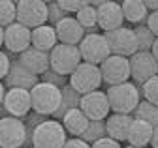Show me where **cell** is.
Segmentation results:
<instances>
[{
    "mask_svg": "<svg viewBox=\"0 0 158 148\" xmlns=\"http://www.w3.org/2000/svg\"><path fill=\"white\" fill-rule=\"evenodd\" d=\"M152 133H154V127L143 120H135L132 122V127H130V133H128V144L132 146H139V148H145L151 144V139H152Z\"/></svg>",
    "mask_w": 158,
    "mask_h": 148,
    "instance_id": "cell-22",
    "label": "cell"
},
{
    "mask_svg": "<svg viewBox=\"0 0 158 148\" xmlns=\"http://www.w3.org/2000/svg\"><path fill=\"white\" fill-rule=\"evenodd\" d=\"M56 4H58V8L68 15V13H77L79 10L87 4V0H58Z\"/></svg>",
    "mask_w": 158,
    "mask_h": 148,
    "instance_id": "cell-33",
    "label": "cell"
},
{
    "mask_svg": "<svg viewBox=\"0 0 158 148\" xmlns=\"http://www.w3.org/2000/svg\"><path fill=\"white\" fill-rule=\"evenodd\" d=\"M134 116L132 115H117L111 113L106 118V133L109 139L117 141V142H124L128 141V133H130V127H132Z\"/></svg>",
    "mask_w": 158,
    "mask_h": 148,
    "instance_id": "cell-18",
    "label": "cell"
},
{
    "mask_svg": "<svg viewBox=\"0 0 158 148\" xmlns=\"http://www.w3.org/2000/svg\"><path fill=\"white\" fill-rule=\"evenodd\" d=\"M4 96H6V86H4L2 81H0V107H2V103H4Z\"/></svg>",
    "mask_w": 158,
    "mask_h": 148,
    "instance_id": "cell-40",
    "label": "cell"
},
{
    "mask_svg": "<svg viewBox=\"0 0 158 148\" xmlns=\"http://www.w3.org/2000/svg\"><path fill=\"white\" fill-rule=\"evenodd\" d=\"M151 53H152V56H154V60L158 62V38L154 40V45H152V49H151Z\"/></svg>",
    "mask_w": 158,
    "mask_h": 148,
    "instance_id": "cell-41",
    "label": "cell"
},
{
    "mask_svg": "<svg viewBox=\"0 0 158 148\" xmlns=\"http://www.w3.org/2000/svg\"><path fill=\"white\" fill-rule=\"evenodd\" d=\"M134 34H135V41H137V51H151L152 49L156 38L145 25L134 26Z\"/></svg>",
    "mask_w": 158,
    "mask_h": 148,
    "instance_id": "cell-27",
    "label": "cell"
},
{
    "mask_svg": "<svg viewBox=\"0 0 158 148\" xmlns=\"http://www.w3.org/2000/svg\"><path fill=\"white\" fill-rule=\"evenodd\" d=\"M143 2H145L149 13H151V11H158V0H143Z\"/></svg>",
    "mask_w": 158,
    "mask_h": 148,
    "instance_id": "cell-38",
    "label": "cell"
},
{
    "mask_svg": "<svg viewBox=\"0 0 158 148\" xmlns=\"http://www.w3.org/2000/svg\"><path fill=\"white\" fill-rule=\"evenodd\" d=\"M102 73H100V66L94 64H87L81 62L77 66V69L68 77V84L77 92L79 96L90 94V92H96L102 86Z\"/></svg>",
    "mask_w": 158,
    "mask_h": 148,
    "instance_id": "cell-4",
    "label": "cell"
},
{
    "mask_svg": "<svg viewBox=\"0 0 158 148\" xmlns=\"http://www.w3.org/2000/svg\"><path fill=\"white\" fill-rule=\"evenodd\" d=\"M132 116L135 120H143V122L151 124L152 127H156L158 126V107L152 105V103H149V101H145V99H141L139 105L135 107Z\"/></svg>",
    "mask_w": 158,
    "mask_h": 148,
    "instance_id": "cell-26",
    "label": "cell"
},
{
    "mask_svg": "<svg viewBox=\"0 0 158 148\" xmlns=\"http://www.w3.org/2000/svg\"><path fill=\"white\" fill-rule=\"evenodd\" d=\"M79 53H81V60L87 64L100 66L107 56H109V45L106 41L104 34H85L83 41L79 43Z\"/></svg>",
    "mask_w": 158,
    "mask_h": 148,
    "instance_id": "cell-9",
    "label": "cell"
},
{
    "mask_svg": "<svg viewBox=\"0 0 158 148\" xmlns=\"http://www.w3.org/2000/svg\"><path fill=\"white\" fill-rule=\"evenodd\" d=\"M141 96L145 101L158 107V75L149 79L145 84H141Z\"/></svg>",
    "mask_w": 158,
    "mask_h": 148,
    "instance_id": "cell-30",
    "label": "cell"
},
{
    "mask_svg": "<svg viewBox=\"0 0 158 148\" xmlns=\"http://www.w3.org/2000/svg\"><path fill=\"white\" fill-rule=\"evenodd\" d=\"M60 124L64 126L66 133H70V135H73V137H81V135L85 133V129L89 127L90 120L85 116V113H83V111L77 107V109H72V111H68V113L62 116Z\"/></svg>",
    "mask_w": 158,
    "mask_h": 148,
    "instance_id": "cell-21",
    "label": "cell"
},
{
    "mask_svg": "<svg viewBox=\"0 0 158 148\" xmlns=\"http://www.w3.org/2000/svg\"><path fill=\"white\" fill-rule=\"evenodd\" d=\"M107 99H109V109L111 113L117 115H134L135 107L141 101V90L134 83H123L107 88Z\"/></svg>",
    "mask_w": 158,
    "mask_h": 148,
    "instance_id": "cell-1",
    "label": "cell"
},
{
    "mask_svg": "<svg viewBox=\"0 0 158 148\" xmlns=\"http://www.w3.org/2000/svg\"><path fill=\"white\" fill-rule=\"evenodd\" d=\"M66 141L64 126L53 118H45L42 124H38L32 133V148H64Z\"/></svg>",
    "mask_w": 158,
    "mask_h": 148,
    "instance_id": "cell-3",
    "label": "cell"
},
{
    "mask_svg": "<svg viewBox=\"0 0 158 148\" xmlns=\"http://www.w3.org/2000/svg\"><path fill=\"white\" fill-rule=\"evenodd\" d=\"M27 144L25 120L2 116L0 118V148H23Z\"/></svg>",
    "mask_w": 158,
    "mask_h": 148,
    "instance_id": "cell-8",
    "label": "cell"
},
{
    "mask_svg": "<svg viewBox=\"0 0 158 148\" xmlns=\"http://www.w3.org/2000/svg\"><path fill=\"white\" fill-rule=\"evenodd\" d=\"M66 17H68V15H66L60 8H58L56 2H47V25L56 26L62 19H66Z\"/></svg>",
    "mask_w": 158,
    "mask_h": 148,
    "instance_id": "cell-31",
    "label": "cell"
},
{
    "mask_svg": "<svg viewBox=\"0 0 158 148\" xmlns=\"http://www.w3.org/2000/svg\"><path fill=\"white\" fill-rule=\"evenodd\" d=\"M90 148H123V146H121V142H117L109 137H104L100 141H96L94 144H90Z\"/></svg>",
    "mask_w": 158,
    "mask_h": 148,
    "instance_id": "cell-36",
    "label": "cell"
},
{
    "mask_svg": "<svg viewBox=\"0 0 158 148\" xmlns=\"http://www.w3.org/2000/svg\"><path fill=\"white\" fill-rule=\"evenodd\" d=\"M56 45H58V38H56L55 26L44 25V26H38L32 30L30 47H34L38 51H44V53H51Z\"/></svg>",
    "mask_w": 158,
    "mask_h": 148,
    "instance_id": "cell-20",
    "label": "cell"
},
{
    "mask_svg": "<svg viewBox=\"0 0 158 148\" xmlns=\"http://www.w3.org/2000/svg\"><path fill=\"white\" fill-rule=\"evenodd\" d=\"M40 81L42 83H49V84H55L58 88H62L68 84V77H62V75H58V73H55L53 69H47L42 77H40Z\"/></svg>",
    "mask_w": 158,
    "mask_h": 148,
    "instance_id": "cell-32",
    "label": "cell"
},
{
    "mask_svg": "<svg viewBox=\"0 0 158 148\" xmlns=\"http://www.w3.org/2000/svg\"><path fill=\"white\" fill-rule=\"evenodd\" d=\"M104 137H107V133H106V120H102V122H90L89 127L85 129V133L81 135V139L85 142H89V144H94L96 141H100Z\"/></svg>",
    "mask_w": 158,
    "mask_h": 148,
    "instance_id": "cell-29",
    "label": "cell"
},
{
    "mask_svg": "<svg viewBox=\"0 0 158 148\" xmlns=\"http://www.w3.org/2000/svg\"><path fill=\"white\" fill-rule=\"evenodd\" d=\"M145 26L154 34V38H158V11H151L147 21H145Z\"/></svg>",
    "mask_w": 158,
    "mask_h": 148,
    "instance_id": "cell-35",
    "label": "cell"
},
{
    "mask_svg": "<svg viewBox=\"0 0 158 148\" xmlns=\"http://www.w3.org/2000/svg\"><path fill=\"white\" fill-rule=\"evenodd\" d=\"M96 11H98V28H102L104 32H111L121 28L124 23L123 17V8L118 2H109V0H104V2H90Z\"/></svg>",
    "mask_w": 158,
    "mask_h": 148,
    "instance_id": "cell-14",
    "label": "cell"
},
{
    "mask_svg": "<svg viewBox=\"0 0 158 148\" xmlns=\"http://www.w3.org/2000/svg\"><path fill=\"white\" fill-rule=\"evenodd\" d=\"M34 148H36V146H34Z\"/></svg>",
    "mask_w": 158,
    "mask_h": 148,
    "instance_id": "cell-44",
    "label": "cell"
},
{
    "mask_svg": "<svg viewBox=\"0 0 158 148\" xmlns=\"http://www.w3.org/2000/svg\"><path fill=\"white\" fill-rule=\"evenodd\" d=\"M40 83V77L34 75L32 71H28L23 64H19V60H11L10 71L4 79L6 88H23V90H32Z\"/></svg>",
    "mask_w": 158,
    "mask_h": 148,
    "instance_id": "cell-16",
    "label": "cell"
},
{
    "mask_svg": "<svg viewBox=\"0 0 158 148\" xmlns=\"http://www.w3.org/2000/svg\"><path fill=\"white\" fill-rule=\"evenodd\" d=\"M121 8H123L124 21L132 25H141L149 17V10L143 0H124V2H121Z\"/></svg>",
    "mask_w": 158,
    "mask_h": 148,
    "instance_id": "cell-23",
    "label": "cell"
},
{
    "mask_svg": "<svg viewBox=\"0 0 158 148\" xmlns=\"http://www.w3.org/2000/svg\"><path fill=\"white\" fill-rule=\"evenodd\" d=\"M62 90V99H60V107H58V111L53 115V120H58L60 122L62 120V116L68 113V111H72V109H77L79 107V103H81V96L77 94V92L70 86V84H66V86H62L60 88Z\"/></svg>",
    "mask_w": 158,
    "mask_h": 148,
    "instance_id": "cell-24",
    "label": "cell"
},
{
    "mask_svg": "<svg viewBox=\"0 0 158 148\" xmlns=\"http://www.w3.org/2000/svg\"><path fill=\"white\" fill-rule=\"evenodd\" d=\"M60 99H62V90L49 83L40 81L30 90L32 113H38L42 116H53L60 107Z\"/></svg>",
    "mask_w": 158,
    "mask_h": 148,
    "instance_id": "cell-2",
    "label": "cell"
},
{
    "mask_svg": "<svg viewBox=\"0 0 158 148\" xmlns=\"http://www.w3.org/2000/svg\"><path fill=\"white\" fill-rule=\"evenodd\" d=\"M64 148H90V144L85 142L81 137H73V139H68V141H66Z\"/></svg>",
    "mask_w": 158,
    "mask_h": 148,
    "instance_id": "cell-37",
    "label": "cell"
},
{
    "mask_svg": "<svg viewBox=\"0 0 158 148\" xmlns=\"http://www.w3.org/2000/svg\"><path fill=\"white\" fill-rule=\"evenodd\" d=\"M17 21V4L11 0H0V26L8 28Z\"/></svg>",
    "mask_w": 158,
    "mask_h": 148,
    "instance_id": "cell-28",
    "label": "cell"
},
{
    "mask_svg": "<svg viewBox=\"0 0 158 148\" xmlns=\"http://www.w3.org/2000/svg\"><path fill=\"white\" fill-rule=\"evenodd\" d=\"M130 60V77L134 84H145L149 79L158 75V62L154 60L151 51H137Z\"/></svg>",
    "mask_w": 158,
    "mask_h": 148,
    "instance_id": "cell-10",
    "label": "cell"
},
{
    "mask_svg": "<svg viewBox=\"0 0 158 148\" xmlns=\"http://www.w3.org/2000/svg\"><path fill=\"white\" fill-rule=\"evenodd\" d=\"M17 4V23L34 30L47 25V2L44 0H19Z\"/></svg>",
    "mask_w": 158,
    "mask_h": 148,
    "instance_id": "cell-6",
    "label": "cell"
},
{
    "mask_svg": "<svg viewBox=\"0 0 158 148\" xmlns=\"http://www.w3.org/2000/svg\"><path fill=\"white\" fill-rule=\"evenodd\" d=\"M100 73H102V81L107 83L109 86L128 83V79H130V60L124 58V56L109 54L100 64Z\"/></svg>",
    "mask_w": 158,
    "mask_h": 148,
    "instance_id": "cell-11",
    "label": "cell"
},
{
    "mask_svg": "<svg viewBox=\"0 0 158 148\" xmlns=\"http://www.w3.org/2000/svg\"><path fill=\"white\" fill-rule=\"evenodd\" d=\"M30 36H32L30 28L15 21L13 25L4 28V47L8 49V53L21 54L30 47Z\"/></svg>",
    "mask_w": 158,
    "mask_h": 148,
    "instance_id": "cell-15",
    "label": "cell"
},
{
    "mask_svg": "<svg viewBox=\"0 0 158 148\" xmlns=\"http://www.w3.org/2000/svg\"><path fill=\"white\" fill-rule=\"evenodd\" d=\"M75 19H77L79 25L85 28V34H96V28H98V11H96V8L90 2H87L81 10L75 13Z\"/></svg>",
    "mask_w": 158,
    "mask_h": 148,
    "instance_id": "cell-25",
    "label": "cell"
},
{
    "mask_svg": "<svg viewBox=\"0 0 158 148\" xmlns=\"http://www.w3.org/2000/svg\"><path fill=\"white\" fill-rule=\"evenodd\" d=\"M79 109L85 113V116L90 122H102L109 116L111 109H109V99L107 94L102 90L90 92V94L81 96V103H79Z\"/></svg>",
    "mask_w": 158,
    "mask_h": 148,
    "instance_id": "cell-13",
    "label": "cell"
},
{
    "mask_svg": "<svg viewBox=\"0 0 158 148\" xmlns=\"http://www.w3.org/2000/svg\"><path fill=\"white\" fill-rule=\"evenodd\" d=\"M4 113L6 116L13 118H27L32 111V101H30V90L23 88H8L4 96Z\"/></svg>",
    "mask_w": 158,
    "mask_h": 148,
    "instance_id": "cell-12",
    "label": "cell"
},
{
    "mask_svg": "<svg viewBox=\"0 0 158 148\" xmlns=\"http://www.w3.org/2000/svg\"><path fill=\"white\" fill-rule=\"evenodd\" d=\"M104 36H106V41L109 45V53L111 54L130 58V56H134V54L137 53V41H135L134 28L121 26V28L111 30V32H104Z\"/></svg>",
    "mask_w": 158,
    "mask_h": 148,
    "instance_id": "cell-7",
    "label": "cell"
},
{
    "mask_svg": "<svg viewBox=\"0 0 158 148\" xmlns=\"http://www.w3.org/2000/svg\"><path fill=\"white\" fill-rule=\"evenodd\" d=\"M17 60H19V64H23L28 71H32L38 77H42L47 69H51V66H49V53L38 51L34 47H28L25 53H21Z\"/></svg>",
    "mask_w": 158,
    "mask_h": 148,
    "instance_id": "cell-19",
    "label": "cell"
},
{
    "mask_svg": "<svg viewBox=\"0 0 158 148\" xmlns=\"http://www.w3.org/2000/svg\"><path fill=\"white\" fill-rule=\"evenodd\" d=\"M123 148H139V146H132V144H128V146H123Z\"/></svg>",
    "mask_w": 158,
    "mask_h": 148,
    "instance_id": "cell-43",
    "label": "cell"
},
{
    "mask_svg": "<svg viewBox=\"0 0 158 148\" xmlns=\"http://www.w3.org/2000/svg\"><path fill=\"white\" fill-rule=\"evenodd\" d=\"M2 45H4V28L0 26V47H2Z\"/></svg>",
    "mask_w": 158,
    "mask_h": 148,
    "instance_id": "cell-42",
    "label": "cell"
},
{
    "mask_svg": "<svg viewBox=\"0 0 158 148\" xmlns=\"http://www.w3.org/2000/svg\"><path fill=\"white\" fill-rule=\"evenodd\" d=\"M55 32H56L58 43L73 45V47H79V43L85 38V28L77 23L75 17H70V15L55 26Z\"/></svg>",
    "mask_w": 158,
    "mask_h": 148,
    "instance_id": "cell-17",
    "label": "cell"
},
{
    "mask_svg": "<svg viewBox=\"0 0 158 148\" xmlns=\"http://www.w3.org/2000/svg\"><path fill=\"white\" fill-rule=\"evenodd\" d=\"M81 62L83 60H81L79 47H73V45L58 43L49 53V66H51V69L55 73H58V75H62V77H70Z\"/></svg>",
    "mask_w": 158,
    "mask_h": 148,
    "instance_id": "cell-5",
    "label": "cell"
},
{
    "mask_svg": "<svg viewBox=\"0 0 158 148\" xmlns=\"http://www.w3.org/2000/svg\"><path fill=\"white\" fill-rule=\"evenodd\" d=\"M151 146L158 148V126L154 127V133H152V139H151Z\"/></svg>",
    "mask_w": 158,
    "mask_h": 148,
    "instance_id": "cell-39",
    "label": "cell"
},
{
    "mask_svg": "<svg viewBox=\"0 0 158 148\" xmlns=\"http://www.w3.org/2000/svg\"><path fill=\"white\" fill-rule=\"evenodd\" d=\"M10 66H11V60H10V54L0 51V81L6 79L8 71H10Z\"/></svg>",
    "mask_w": 158,
    "mask_h": 148,
    "instance_id": "cell-34",
    "label": "cell"
}]
</instances>
